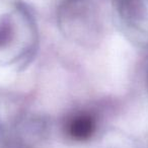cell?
Instances as JSON below:
<instances>
[{
	"label": "cell",
	"mask_w": 148,
	"mask_h": 148,
	"mask_svg": "<svg viewBox=\"0 0 148 148\" xmlns=\"http://www.w3.org/2000/svg\"><path fill=\"white\" fill-rule=\"evenodd\" d=\"M95 128V124L92 117L88 115H79L70 122L68 132L74 139L85 140L92 135Z\"/></svg>",
	"instance_id": "obj_1"
},
{
	"label": "cell",
	"mask_w": 148,
	"mask_h": 148,
	"mask_svg": "<svg viewBox=\"0 0 148 148\" xmlns=\"http://www.w3.org/2000/svg\"><path fill=\"white\" fill-rule=\"evenodd\" d=\"M11 36V25L7 21H3L0 25V46L7 43Z\"/></svg>",
	"instance_id": "obj_2"
}]
</instances>
